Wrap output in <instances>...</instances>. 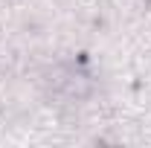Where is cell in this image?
Here are the masks:
<instances>
[{"label":"cell","mask_w":151,"mask_h":148,"mask_svg":"<svg viewBox=\"0 0 151 148\" xmlns=\"http://www.w3.org/2000/svg\"><path fill=\"white\" fill-rule=\"evenodd\" d=\"M90 87H93L90 84V75L84 73L81 67H76V64H61L50 75V90L55 93L58 99H67V102L84 99L90 93Z\"/></svg>","instance_id":"cell-1"}]
</instances>
